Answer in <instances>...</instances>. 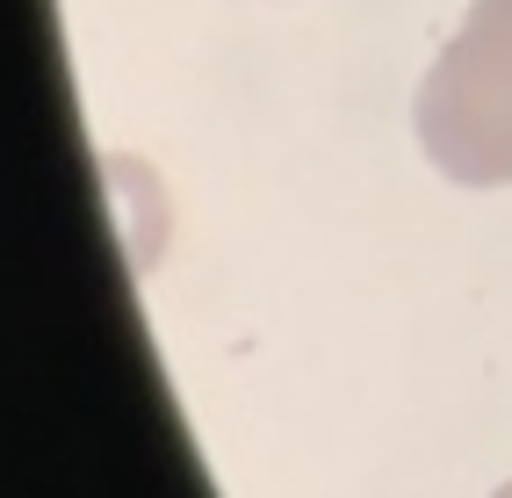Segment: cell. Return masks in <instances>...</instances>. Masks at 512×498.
I'll use <instances>...</instances> for the list:
<instances>
[{
	"instance_id": "1",
	"label": "cell",
	"mask_w": 512,
	"mask_h": 498,
	"mask_svg": "<svg viewBox=\"0 0 512 498\" xmlns=\"http://www.w3.org/2000/svg\"><path fill=\"white\" fill-rule=\"evenodd\" d=\"M419 152L462 188L512 181V0H469V15L412 94Z\"/></svg>"
},
{
	"instance_id": "2",
	"label": "cell",
	"mask_w": 512,
	"mask_h": 498,
	"mask_svg": "<svg viewBox=\"0 0 512 498\" xmlns=\"http://www.w3.org/2000/svg\"><path fill=\"white\" fill-rule=\"evenodd\" d=\"M491 498H512V484H498V491H491Z\"/></svg>"
}]
</instances>
